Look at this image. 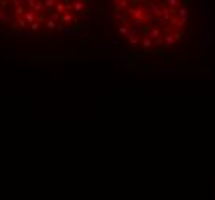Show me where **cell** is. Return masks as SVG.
<instances>
[{
	"label": "cell",
	"mask_w": 215,
	"mask_h": 200,
	"mask_svg": "<svg viewBox=\"0 0 215 200\" xmlns=\"http://www.w3.org/2000/svg\"><path fill=\"white\" fill-rule=\"evenodd\" d=\"M23 17H25V20L28 22L29 25L34 23V22H37L36 20V13H32V11H26V13L23 14Z\"/></svg>",
	"instance_id": "1"
},
{
	"label": "cell",
	"mask_w": 215,
	"mask_h": 200,
	"mask_svg": "<svg viewBox=\"0 0 215 200\" xmlns=\"http://www.w3.org/2000/svg\"><path fill=\"white\" fill-rule=\"evenodd\" d=\"M187 13H189V11L186 9V6H181V8L177 11V16L181 18V20H186V18L189 17V14H187Z\"/></svg>",
	"instance_id": "2"
},
{
	"label": "cell",
	"mask_w": 215,
	"mask_h": 200,
	"mask_svg": "<svg viewBox=\"0 0 215 200\" xmlns=\"http://www.w3.org/2000/svg\"><path fill=\"white\" fill-rule=\"evenodd\" d=\"M174 40H177L175 36H166V37H164V46L171 48L172 45H174Z\"/></svg>",
	"instance_id": "3"
},
{
	"label": "cell",
	"mask_w": 215,
	"mask_h": 200,
	"mask_svg": "<svg viewBox=\"0 0 215 200\" xmlns=\"http://www.w3.org/2000/svg\"><path fill=\"white\" fill-rule=\"evenodd\" d=\"M160 36H161V31H160V29H157V28H152L149 31V37H151V39H158Z\"/></svg>",
	"instance_id": "4"
},
{
	"label": "cell",
	"mask_w": 215,
	"mask_h": 200,
	"mask_svg": "<svg viewBox=\"0 0 215 200\" xmlns=\"http://www.w3.org/2000/svg\"><path fill=\"white\" fill-rule=\"evenodd\" d=\"M14 13H16V16H18V17H22L23 14L26 13V9H25V5H20V6H16L14 8Z\"/></svg>",
	"instance_id": "5"
},
{
	"label": "cell",
	"mask_w": 215,
	"mask_h": 200,
	"mask_svg": "<svg viewBox=\"0 0 215 200\" xmlns=\"http://www.w3.org/2000/svg\"><path fill=\"white\" fill-rule=\"evenodd\" d=\"M152 46V39L148 36V37H143V48L145 50H148V48H151Z\"/></svg>",
	"instance_id": "6"
},
{
	"label": "cell",
	"mask_w": 215,
	"mask_h": 200,
	"mask_svg": "<svg viewBox=\"0 0 215 200\" xmlns=\"http://www.w3.org/2000/svg\"><path fill=\"white\" fill-rule=\"evenodd\" d=\"M72 20H74V16L71 13H63L62 14V22H66L68 23V22H72Z\"/></svg>",
	"instance_id": "7"
},
{
	"label": "cell",
	"mask_w": 215,
	"mask_h": 200,
	"mask_svg": "<svg viewBox=\"0 0 215 200\" xmlns=\"http://www.w3.org/2000/svg\"><path fill=\"white\" fill-rule=\"evenodd\" d=\"M83 9H85V5L82 2H75L72 5V11H83Z\"/></svg>",
	"instance_id": "8"
},
{
	"label": "cell",
	"mask_w": 215,
	"mask_h": 200,
	"mask_svg": "<svg viewBox=\"0 0 215 200\" xmlns=\"http://www.w3.org/2000/svg\"><path fill=\"white\" fill-rule=\"evenodd\" d=\"M54 11H57V13L60 14H63L66 11V6H65V3H57V6H55V9Z\"/></svg>",
	"instance_id": "9"
},
{
	"label": "cell",
	"mask_w": 215,
	"mask_h": 200,
	"mask_svg": "<svg viewBox=\"0 0 215 200\" xmlns=\"http://www.w3.org/2000/svg\"><path fill=\"white\" fill-rule=\"evenodd\" d=\"M17 23H18V26H20V28H28V22L25 20V17H18V20H17Z\"/></svg>",
	"instance_id": "10"
},
{
	"label": "cell",
	"mask_w": 215,
	"mask_h": 200,
	"mask_svg": "<svg viewBox=\"0 0 215 200\" xmlns=\"http://www.w3.org/2000/svg\"><path fill=\"white\" fill-rule=\"evenodd\" d=\"M55 25H57V23H55V20H52V18H49V20L46 22V28L48 29H55V28H57Z\"/></svg>",
	"instance_id": "11"
},
{
	"label": "cell",
	"mask_w": 215,
	"mask_h": 200,
	"mask_svg": "<svg viewBox=\"0 0 215 200\" xmlns=\"http://www.w3.org/2000/svg\"><path fill=\"white\" fill-rule=\"evenodd\" d=\"M51 18H52V20H62V14L57 13V11H52V13H51Z\"/></svg>",
	"instance_id": "12"
},
{
	"label": "cell",
	"mask_w": 215,
	"mask_h": 200,
	"mask_svg": "<svg viewBox=\"0 0 215 200\" xmlns=\"http://www.w3.org/2000/svg\"><path fill=\"white\" fill-rule=\"evenodd\" d=\"M37 2H39V0H25V5H28L29 8L34 9V6L37 5Z\"/></svg>",
	"instance_id": "13"
},
{
	"label": "cell",
	"mask_w": 215,
	"mask_h": 200,
	"mask_svg": "<svg viewBox=\"0 0 215 200\" xmlns=\"http://www.w3.org/2000/svg\"><path fill=\"white\" fill-rule=\"evenodd\" d=\"M8 2H9L12 6H20V5H25V2H23V0H8Z\"/></svg>",
	"instance_id": "14"
},
{
	"label": "cell",
	"mask_w": 215,
	"mask_h": 200,
	"mask_svg": "<svg viewBox=\"0 0 215 200\" xmlns=\"http://www.w3.org/2000/svg\"><path fill=\"white\" fill-rule=\"evenodd\" d=\"M168 5H169V8L171 9H174L177 5H178V0H168Z\"/></svg>",
	"instance_id": "15"
},
{
	"label": "cell",
	"mask_w": 215,
	"mask_h": 200,
	"mask_svg": "<svg viewBox=\"0 0 215 200\" xmlns=\"http://www.w3.org/2000/svg\"><path fill=\"white\" fill-rule=\"evenodd\" d=\"M43 3H45V6H46V8H52V6H54V0H43Z\"/></svg>",
	"instance_id": "16"
},
{
	"label": "cell",
	"mask_w": 215,
	"mask_h": 200,
	"mask_svg": "<svg viewBox=\"0 0 215 200\" xmlns=\"http://www.w3.org/2000/svg\"><path fill=\"white\" fill-rule=\"evenodd\" d=\"M39 26H40L39 22H34V23H31V31H37V29H39Z\"/></svg>",
	"instance_id": "17"
},
{
	"label": "cell",
	"mask_w": 215,
	"mask_h": 200,
	"mask_svg": "<svg viewBox=\"0 0 215 200\" xmlns=\"http://www.w3.org/2000/svg\"><path fill=\"white\" fill-rule=\"evenodd\" d=\"M120 32L124 34V36H128V34H129V31H128V26H120Z\"/></svg>",
	"instance_id": "18"
},
{
	"label": "cell",
	"mask_w": 215,
	"mask_h": 200,
	"mask_svg": "<svg viewBox=\"0 0 215 200\" xmlns=\"http://www.w3.org/2000/svg\"><path fill=\"white\" fill-rule=\"evenodd\" d=\"M71 2H72V0H71ZM74 2H78V0H74Z\"/></svg>",
	"instance_id": "19"
}]
</instances>
